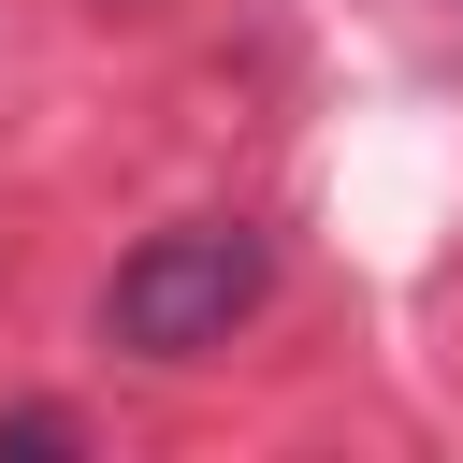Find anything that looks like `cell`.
Wrapping results in <instances>:
<instances>
[{
    "label": "cell",
    "instance_id": "cell-1",
    "mask_svg": "<svg viewBox=\"0 0 463 463\" xmlns=\"http://www.w3.org/2000/svg\"><path fill=\"white\" fill-rule=\"evenodd\" d=\"M260 289H275V246H260L246 217H174V232H145V246L116 260L101 333H116L130 362H203V347H232V333L260 318Z\"/></svg>",
    "mask_w": 463,
    "mask_h": 463
},
{
    "label": "cell",
    "instance_id": "cell-2",
    "mask_svg": "<svg viewBox=\"0 0 463 463\" xmlns=\"http://www.w3.org/2000/svg\"><path fill=\"white\" fill-rule=\"evenodd\" d=\"M0 449H87L72 405H0Z\"/></svg>",
    "mask_w": 463,
    "mask_h": 463
}]
</instances>
